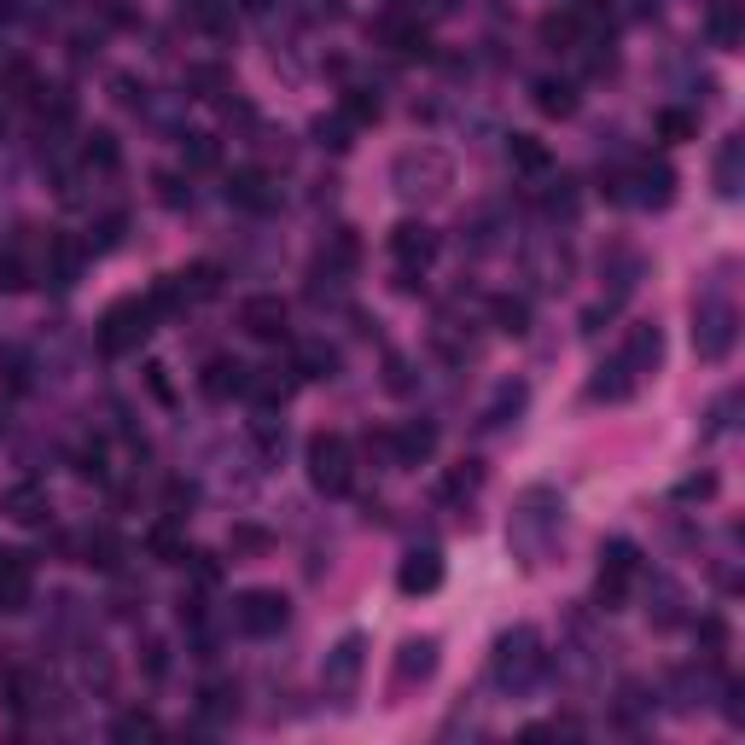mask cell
I'll return each mask as SVG.
<instances>
[{
  "mask_svg": "<svg viewBox=\"0 0 745 745\" xmlns=\"http://www.w3.org/2000/svg\"><path fill=\"white\" fill-rule=\"evenodd\" d=\"M152 320H157V309L146 303V297H122V303H111L105 309V320H99V355L105 362H117V355H129L134 344L152 332Z\"/></svg>",
  "mask_w": 745,
  "mask_h": 745,
  "instance_id": "6da1fadb",
  "label": "cell"
},
{
  "mask_svg": "<svg viewBox=\"0 0 745 745\" xmlns=\"http://www.w3.org/2000/svg\"><path fill=\"white\" fill-rule=\"evenodd\" d=\"M285 617H292V606H285L280 588H245L239 606H233V629H239V635H251V641L280 635Z\"/></svg>",
  "mask_w": 745,
  "mask_h": 745,
  "instance_id": "7a4b0ae2",
  "label": "cell"
},
{
  "mask_svg": "<svg viewBox=\"0 0 745 745\" xmlns=\"http://www.w3.org/2000/svg\"><path fill=\"white\" fill-rule=\"evenodd\" d=\"M309 478L327 495H350V443H344L338 431L309 437Z\"/></svg>",
  "mask_w": 745,
  "mask_h": 745,
  "instance_id": "3957f363",
  "label": "cell"
},
{
  "mask_svg": "<svg viewBox=\"0 0 745 745\" xmlns=\"http://www.w3.org/2000/svg\"><path fill=\"white\" fill-rule=\"evenodd\" d=\"M431 669H437V635L402 641V652H396V669H390V699H402L414 681H431Z\"/></svg>",
  "mask_w": 745,
  "mask_h": 745,
  "instance_id": "277c9868",
  "label": "cell"
},
{
  "mask_svg": "<svg viewBox=\"0 0 745 745\" xmlns=\"http://www.w3.org/2000/svg\"><path fill=\"white\" fill-rule=\"evenodd\" d=\"M362 635H344L338 641V652L327 658V693H332V705H350V693H355V681H362Z\"/></svg>",
  "mask_w": 745,
  "mask_h": 745,
  "instance_id": "5b68a950",
  "label": "cell"
},
{
  "mask_svg": "<svg viewBox=\"0 0 745 745\" xmlns=\"http://www.w3.org/2000/svg\"><path fill=\"white\" fill-rule=\"evenodd\" d=\"M693 344H699L705 362H723L728 350H734V309L728 303H711L699 309V327H693Z\"/></svg>",
  "mask_w": 745,
  "mask_h": 745,
  "instance_id": "8992f818",
  "label": "cell"
},
{
  "mask_svg": "<svg viewBox=\"0 0 745 745\" xmlns=\"http://www.w3.org/2000/svg\"><path fill=\"white\" fill-rule=\"evenodd\" d=\"M198 390H204L210 402H228V396L251 390V367H245V362H233V355H210L204 372H198Z\"/></svg>",
  "mask_w": 745,
  "mask_h": 745,
  "instance_id": "52a82bcc",
  "label": "cell"
},
{
  "mask_svg": "<svg viewBox=\"0 0 745 745\" xmlns=\"http://www.w3.org/2000/svg\"><path fill=\"white\" fill-rule=\"evenodd\" d=\"M658 355H664V332H658V327H635V332L624 338V350H617V367H624L629 379L641 384V379L658 367Z\"/></svg>",
  "mask_w": 745,
  "mask_h": 745,
  "instance_id": "ba28073f",
  "label": "cell"
},
{
  "mask_svg": "<svg viewBox=\"0 0 745 745\" xmlns=\"http://www.w3.org/2000/svg\"><path fill=\"white\" fill-rule=\"evenodd\" d=\"M239 320H245V332H251V338H263V344H280L285 338V303H280V297H245V303H239Z\"/></svg>",
  "mask_w": 745,
  "mask_h": 745,
  "instance_id": "9c48e42d",
  "label": "cell"
},
{
  "mask_svg": "<svg viewBox=\"0 0 745 745\" xmlns=\"http://www.w3.org/2000/svg\"><path fill=\"white\" fill-rule=\"evenodd\" d=\"M390 256L402 263V274H414V268H426L431 256H437V239H431V228H419V221H402V228L390 233Z\"/></svg>",
  "mask_w": 745,
  "mask_h": 745,
  "instance_id": "30bf717a",
  "label": "cell"
},
{
  "mask_svg": "<svg viewBox=\"0 0 745 745\" xmlns=\"http://www.w3.org/2000/svg\"><path fill=\"white\" fill-rule=\"evenodd\" d=\"M641 570V553H635V542H612L606 548V570H600V600H617V594L629 588V577Z\"/></svg>",
  "mask_w": 745,
  "mask_h": 745,
  "instance_id": "8fae6325",
  "label": "cell"
},
{
  "mask_svg": "<svg viewBox=\"0 0 745 745\" xmlns=\"http://www.w3.org/2000/svg\"><path fill=\"white\" fill-rule=\"evenodd\" d=\"M443 582V553L426 548V553H408V565L396 570V588L402 594H431Z\"/></svg>",
  "mask_w": 745,
  "mask_h": 745,
  "instance_id": "7c38bea8",
  "label": "cell"
},
{
  "mask_svg": "<svg viewBox=\"0 0 745 745\" xmlns=\"http://www.w3.org/2000/svg\"><path fill=\"white\" fill-rule=\"evenodd\" d=\"M0 513L18 518V525H47V489L41 483H12V489L0 495Z\"/></svg>",
  "mask_w": 745,
  "mask_h": 745,
  "instance_id": "4fadbf2b",
  "label": "cell"
},
{
  "mask_svg": "<svg viewBox=\"0 0 745 745\" xmlns=\"http://www.w3.org/2000/svg\"><path fill=\"white\" fill-rule=\"evenodd\" d=\"M384 443L396 449V461H402V466H414V461H426V454L437 449V426H402L396 437H384Z\"/></svg>",
  "mask_w": 745,
  "mask_h": 745,
  "instance_id": "5bb4252c",
  "label": "cell"
},
{
  "mask_svg": "<svg viewBox=\"0 0 745 745\" xmlns=\"http://www.w3.org/2000/svg\"><path fill=\"white\" fill-rule=\"evenodd\" d=\"M228 198H233V204H245V210H268V204H274L263 169H239V175L228 181Z\"/></svg>",
  "mask_w": 745,
  "mask_h": 745,
  "instance_id": "9a60e30c",
  "label": "cell"
},
{
  "mask_svg": "<svg viewBox=\"0 0 745 745\" xmlns=\"http://www.w3.org/2000/svg\"><path fill=\"white\" fill-rule=\"evenodd\" d=\"M635 181H641V204H669V193H676V169L669 164H641Z\"/></svg>",
  "mask_w": 745,
  "mask_h": 745,
  "instance_id": "2e32d148",
  "label": "cell"
},
{
  "mask_svg": "<svg viewBox=\"0 0 745 745\" xmlns=\"http://www.w3.org/2000/svg\"><path fill=\"white\" fill-rule=\"evenodd\" d=\"M478 483H483V461H461L449 471V478H443V501H466V495H478Z\"/></svg>",
  "mask_w": 745,
  "mask_h": 745,
  "instance_id": "e0dca14e",
  "label": "cell"
},
{
  "mask_svg": "<svg viewBox=\"0 0 745 745\" xmlns=\"http://www.w3.org/2000/svg\"><path fill=\"white\" fill-rule=\"evenodd\" d=\"M82 565L117 570V565H122V542L111 536V530H99V536H88V542H82Z\"/></svg>",
  "mask_w": 745,
  "mask_h": 745,
  "instance_id": "ac0fdd59",
  "label": "cell"
},
{
  "mask_svg": "<svg viewBox=\"0 0 745 745\" xmlns=\"http://www.w3.org/2000/svg\"><path fill=\"white\" fill-rule=\"evenodd\" d=\"M175 285H181L186 303H193V297H216V292H221V268H216V263H198V268H186Z\"/></svg>",
  "mask_w": 745,
  "mask_h": 745,
  "instance_id": "d6986e66",
  "label": "cell"
},
{
  "mask_svg": "<svg viewBox=\"0 0 745 745\" xmlns=\"http://www.w3.org/2000/svg\"><path fill=\"white\" fill-rule=\"evenodd\" d=\"M536 105L548 111V117H570V111H577V88H570V82H536Z\"/></svg>",
  "mask_w": 745,
  "mask_h": 745,
  "instance_id": "ffe728a7",
  "label": "cell"
},
{
  "mask_svg": "<svg viewBox=\"0 0 745 745\" xmlns=\"http://www.w3.org/2000/svg\"><path fill=\"white\" fill-rule=\"evenodd\" d=\"M146 548L164 559V565H186V542H181V530H175V525H152Z\"/></svg>",
  "mask_w": 745,
  "mask_h": 745,
  "instance_id": "44dd1931",
  "label": "cell"
},
{
  "mask_svg": "<svg viewBox=\"0 0 745 745\" xmlns=\"http://www.w3.org/2000/svg\"><path fill=\"white\" fill-rule=\"evenodd\" d=\"M82 256H88V251H82L76 239H53V280L70 285V280L82 274Z\"/></svg>",
  "mask_w": 745,
  "mask_h": 745,
  "instance_id": "7402d4cb",
  "label": "cell"
},
{
  "mask_svg": "<svg viewBox=\"0 0 745 745\" xmlns=\"http://www.w3.org/2000/svg\"><path fill=\"white\" fill-rule=\"evenodd\" d=\"M23 285H30V263H23L18 245H6L0 251V292H23Z\"/></svg>",
  "mask_w": 745,
  "mask_h": 745,
  "instance_id": "603a6c76",
  "label": "cell"
},
{
  "mask_svg": "<svg viewBox=\"0 0 745 745\" xmlns=\"http://www.w3.org/2000/svg\"><path fill=\"white\" fill-rule=\"evenodd\" d=\"M716 193H723V198L740 193V140H728L723 157H716Z\"/></svg>",
  "mask_w": 745,
  "mask_h": 745,
  "instance_id": "cb8c5ba5",
  "label": "cell"
},
{
  "mask_svg": "<svg viewBox=\"0 0 745 745\" xmlns=\"http://www.w3.org/2000/svg\"><path fill=\"white\" fill-rule=\"evenodd\" d=\"M513 164L518 169H548V146L536 134H513Z\"/></svg>",
  "mask_w": 745,
  "mask_h": 745,
  "instance_id": "d4e9b609",
  "label": "cell"
},
{
  "mask_svg": "<svg viewBox=\"0 0 745 745\" xmlns=\"http://www.w3.org/2000/svg\"><path fill=\"white\" fill-rule=\"evenodd\" d=\"M495 320H501V332H525L530 327V303L525 297H495Z\"/></svg>",
  "mask_w": 745,
  "mask_h": 745,
  "instance_id": "484cf974",
  "label": "cell"
},
{
  "mask_svg": "<svg viewBox=\"0 0 745 745\" xmlns=\"http://www.w3.org/2000/svg\"><path fill=\"white\" fill-rule=\"evenodd\" d=\"M658 134H664V140H693L699 122H693L687 111H658Z\"/></svg>",
  "mask_w": 745,
  "mask_h": 745,
  "instance_id": "4316f807",
  "label": "cell"
},
{
  "mask_svg": "<svg viewBox=\"0 0 745 745\" xmlns=\"http://www.w3.org/2000/svg\"><path fill=\"white\" fill-rule=\"evenodd\" d=\"M82 157H88L94 169H117V140L99 129V134H88V152H82Z\"/></svg>",
  "mask_w": 745,
  "mask_h": 745,
  "instance_id": "83f0119b",
  "label": "cell"
},
{
  "mask_svg": "<svg viewBox=\"0 0 745 745\" xmlns=\"http://www.w3.org/2000/svg\"><path fill=\"white\" fill-rule=\"evenodd\" d=\"M0 693H6L12 711H23V705H30V669H6V676H0Z\"/></svg>",
  "mask_w": 745,
  "mask_h": 745,
  "instance_id": "f1b7e54d",
  "label": "cell"
},
{
  "mask_svg": "<svg viewBox=\"0 0 745 745\" xmlns=\"http://www.w3.org/2000/svg\"><path fill=\"white\" fill-rule=\"evenodd\" d=\"M518 408H525V384H513V390H501L495 396V408H489V419H483V426H507V414H518Z\"/></svg>",
  "mask_w": 745,
  "mask_h": 745,
  "instance_id": "f546056e",
  "label": "cell"
},
{
  "mask_svg": "<svg viewBox=\"0 0 745 745\" xmlns=\"http://www.w3.org/2000/svg\"><path fill=\"white\" fill-rule=\"evenodd\" d=\"M577 30H582V18H577V12H553V18L542 23V35H548V41H559V47H565V41H577Z\"/></svg>",
  "mask_w": 745,
  "mask_h": 745,
  "instance_id": "4dcf8cb0",
  "label": "cell"
},
{
  "mask_svg": "<svg viewBox=\"0 0 745 745\" xmlns=\"http://www.w3.org/2000/svg\"><path fill=\"white\" fill-rule=\"evenodd\" d=\"M332 367H338V355H332V350H303V362H297L303 379H332Z\"/></svg>",
  "mask_w": 745,
  "mask_h": 745,
  "instance_id": "1f68e13d",
  "label": "cell"
},
{
  "mask_svg": "<svg viewBox=\"0 0 745 745\" xmlns=\"http://www.w3.org/2000/svg\"><path fill=\"white\" fill-rule=\"evenodd\" d=\"M355 256H362V239L344 228L338 239H332V268H355Z\"/></svg>",
  "mask_w": 745,
  "mask_h": 745,
  "instance_id": "d6a6232c",
  "label": "cell"
},
{
  "mask_svg": "<svg viewBox=\"0 0 745 745\" xmlns=\"http://www.w3.org/2000/svg\"><path fill=\"white\" fill-rule=\"evenodd\" d=\"M344 111H350V122H379V99H372V94H362V88H355L350 99H344Z\"/></svg>",
  "mask_w": 745,
  "mask_h": 745,
  "instance_id": "836d02e7",
  "label": "cell"
},
{
  "mask_svg": "<svg viewBox=\"0 0 745 745\" xmlns=\"http://www.w3.org/2000/svg\"><path fill=\"white\" fill-rule=\"evenodd\" d=\"M233 548H245V553H263V548H268V530H256V525H239V530H233Z\"/></svg>",
  "mask_w": 745,
  "mask_h": 745,
  "instance_id": "e575fe53",
  "label": "cell"
},
{
  "mask_svg": "<svg viewBox=\"0 0 745 745\" xmlns=\"http://www.w3.org/2000/svg\"><path fill=\"white\" fill-rule=\"evenodd\" d=\"M122 228H129V216H122V210H111V216L99 221V245H117V239H122Z\"/></svg>",
  "mask_w": 745,
  "mask_h": 745,
  "instance_id": "d590c367",
  "label": "cell"
},
{
  "mask_svg": "<svg viewBox=\"0 0 745 745\" xmlns=\"http://www.w3.org/2000/svg\"><path fill=\"white\" fill-rule=\"evenodd\" d=\"M117 734H122V740H134V734H157V723H152V716H122Z\"/></svg>",
  "mask_w": 745,
  "mask_h": 745,
  "instance_id": "8d00e7d4",
  "label": "cell"
},
{
  "mask_svg": "<svg viewBox=\"0 0 745 745\" xmlns=\"http://www.w3.org/2000/svg\"><path fill=\"white\" fill-rule=\"evenodd\" d=\"M146 384H152V396H157V402H175V390H169L164 367H146Z\"/></svg>",
  "mask_w": 745,
  "mask_h": 745,
  "instance_id": "74e56055",
  "label": "cell"
},
{
  "mask_svg": "<svg viewBox=\"0 0 745 745\" xmlns=\"http://www.w3.org/2000/svg\"><path fill=\"white\" fill-rule=\"evenodd\" d=\"M693 495H699V501H705V495H716V478H687V483H681V501H693Z\"/></svg>",
  "mask_w": 745,
  "mask_h": 745,
  "instance_id": "f35d334b",
  "label": "cell"
},
{
  "mask_svg": "<svg viewBox=\"0 0 745 745\" xmlns=\"http://www.w3.org/2000/svg\"><path fill=\"white\" fill-rule=\"evenodd\" d=\"M157 198H164V204H181L186 193H181V181H175V175H157Z\"/></svg>",
  "mask_w": 745,
  "mask_h": 745,
  "instance_id": "ab89813d",
  "label": "cell"
},
{
  "mask_svg": "<svg viewBox=\"0 0 745 745\" xmlns=\"http://www.w3.org/2000/svg\"><path fill=\"white\" fill-rule=\"evenodd\" d=\"M711 35H716V41H734V12H716V23H711Z\"/></svg>",
  "mask_w": 745,
  "mask_h": 745,
  "instance_id": "60d3db41",
  "label": "cell"
},
{
  "mask_svg": "<svg viewBox=\"0 0 745 745\" xmlns=\"http://www.w3.org/2000/svg\"><path fill=\"white\" fill-rule=\"evenodd\" d=\"M699 635H705V647H723V641H728V629L716 624V617H705V624H699Z\"/></svg>",
  "mask_w": 745,
  "mask_h": 745,
  "instance_id": "b9f144b4",
  "label": "cell"
},
{
  "mask_svg": "<svg viewBox=\"0 0 745 745\" xmlns=\"http://www.w3.org/2000/svg\"><path fill=\"white\" fill-rule=\"evenodd\" d=\"M193 164H216V146H210L204 134H193Z\"/></svg>",
  "mask_w": 745,
  "mask_h": 745,
  "instance_id": "7bdbcfd3",
  "label": "cell"
},
{
  "mask_svg": "<svg viewBox=\"0 0 745 745\" xmlns=\"http://www.w3.org/2000/svg\"><path fill=\"white\" fill-rule=\"evenodd\" d=\"M164 501H169V507H186V501H193V489H186V483H169Z\"/></svg>",
  "mask_w": 745,
  "mask_h": 745,
  "instance_id": "ee69618b",
  "label": "cell"
},
{
  "mask_svg": "<svg viewBox=\"0 0 745 745\" xmlns=\"http://www.w3.org/2000/svg\"><path fill=\"white\" fill-rule=\"evenodd\" d=\"M0 129H6V117H0Z\"/></svg>",
  "mask_w": 745,
  "mask_h": 745,
  "instance_id": "f6af8a7d",
  "label": "cell"
}]
</instances>
